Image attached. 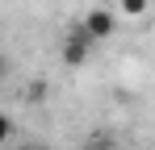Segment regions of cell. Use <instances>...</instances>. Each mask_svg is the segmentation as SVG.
<instances>
[{
  "label": "cell",
  "mask_w": 155,
  "mask_h": 150,
  "mask_svg": "<svg viewBox=\"0 0 155 150\" xmlns=\"http://www.w3.org/2000/svg\"><path fill=\"white\" fill-rule=\"evenodd\" d=\"M80 29H84V33L101 46L105 38H113V29H117V13H113V8H92V13L80 21Z\"/></svg>",
  "instance_id": "obj_2"
},
{
  "label": "cell",
  "mask_w": 155,
  "mask_h": 150,
  "mask_svg": "<svg viewBox=\"0 0 155 150\" xmlns=\"http://www.w3.org/2000/svg\"><path fill=\"white\" fill-rule=\"evenodd\" d=\"M92 50H97V42L76 25V29L63 38V63H67V67H84V63L92 58Z\"/></svg>",
  "instance_id": "obj_1"
},
{
  "label": "cell",
  "mask_w": 155,
  "mask_h": 150,
  "mask_svg": "<svg viewBox=\"0 0 155 150\" xmlns=\"http://www.w3.org/2000/svg\"><path fill=\"white\" fill-rule=\"evenodd\" d=\"M13 138V121H8V113H0V146Z\"/></svg>",
  "instance_id": "obj_4"
},
{
  "label": "cell",
  "mask_w": 155,
  "mask_h": 150,
  "mask_svg": "<svg viewBox=\"0 0 155 150\" xmlns=\"http://www.w3.org/2000/svg\"><path fill=\"white\" fill-rule=\"evenodd\" d=\"M88 150H109V146H101V142H88Z\"/></svg>",
  "instance_id": "obj_6"
},
{
  "label": "cell",
  "mask_w": 155,
  "mask_h": 150,
  "mask_svg": "<svg viewBox=\"0 0 155 150\" xmlns=\"http://www.w3.org/2000/svg\"><path fill=\"white\" fill-rule=\"evenodd\" d=\"M147 4H151V0H117V13H126V17H143Z\"/></svg>",
  "instance_id": "obj_3"
},
{
  "label": "cell",
  "mask_w": 155,
  "mask_h": 150,
  "mask_svg": "<svg viewBox=\"0 0 155 150\" xmlns=\"http://www.w3.org/2000/svg\"><path fill=\"white\" fill-rule=\"evenodd\" d=\"M4 75H8V63H4V54H0V79H4Z\"/></svg>",
  "instance_id": "obj_5"
},
{
  "label": "cell",
  "mask_w": 155,
  "mask_h": 150,
  "mask_svg": "<svg viewBox=\"0 0 155 150\" xmlns=\"http://www.w3.org/2000/svg\"><path fill=\"white\" fill-rule=\"evenodd\" d=\"M17 150H38V146H17Z\"/></svg>",
  "instance_id": "obj_7"
}]
</instances>
